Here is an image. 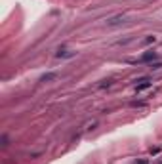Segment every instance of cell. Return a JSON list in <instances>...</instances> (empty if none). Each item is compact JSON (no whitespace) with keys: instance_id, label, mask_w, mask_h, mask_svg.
<instances>
[{"instance_id":"6da1fadb","label":"cell","mask_w":162,"mask_h":164,"mask_svg":"<svg viewBox=\"0 0 162 164\" xmlns=\"http://www.w3.org/2000/svg\"><path fill=\"white\" fill-rule=\"evenodd\" d=\"M149 86H151V80H149V78H141V80H139V84H136V90L141 92V90L149 88Z\"/></svg>"},{"instance_id":"7a4b0ae2","label":"cell","mask_w":162,"mask_h":164,"mask_svg":"<svg viewBox=\"0 0 162 164\" xmlns=\"http://www.w3.org/2000/svg\"><path fill=\"white\" fill-rule=\"evenodd\" d=\"M122 21H124V17H122V16H116V17L109 19V21H107V25H109V27H116V25H120Z\"/></svg>"},{"instance_id":"3957f363","label":"cell","mask_w":162,"mask_h":164,"mask_svg":"<svg viewBox=\"0 0 162 164\" xmlns=\"http://www.w3.org/2000/svg\"><path fill=\"white\" fill-rule=\"evenodd\" d=\"M154 58H157V54H154V52H147V54H143V58L139 61H149V59H154Z\"/></svg>"},{"instance_id":"277c9868","label":"cell","mask_w":162,"mask_h":164,"mask_svg":"<svg viewBox=\"0 0 162 164\" xmlns=\"http://www.w3.org/2000/svg\"><path fill=\"white\" fill-rule=\"evenodd\" d=\"M71 55H73V54H71V52H67L65 48H63V50L59 48V52H57V58H71Z\"/></svg>"},{"instance_id":"5b68a950","label":"cell","mask_w":162,"mask_h":164,"mask_svg":"<svg viewBox=\"0 0 162 164\" xmlns=\"http://www.w3.org/2000/svg\"><path fill=\"white\" fill-rule=\"evenodd\" d=\"M53 78H55L53 73H48V75H44V76L40 78V82H50V80H53Z\"/></svg>"},{"instance_id":"8992f818","label":"cell","mask_w":162,"mask_h":164,"mask_svg":"<svg viewBox=\"0 0 162 164\" xmlns=\"http://www.w3.org/2000/svg\"><path fill=\"white\" fill-rule=\"evenodd\" d=\"M154 40H157V38H154V37H149V38H147V40H145V44H151V42H154Z\"/></svg>"}]
</instances>
